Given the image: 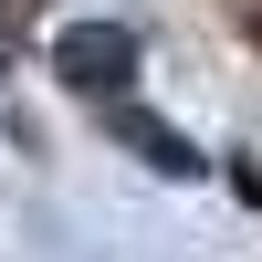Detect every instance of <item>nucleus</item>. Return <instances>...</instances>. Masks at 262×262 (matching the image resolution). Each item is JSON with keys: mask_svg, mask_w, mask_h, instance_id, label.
<instances>
[{"mask_svg": "<svg viewBox=\"0 0 262 262\" xmlns=\"http://www.w3.org/2000/svg\"><path fill=\"white\" fill-rule=\"evenodd\" d=\"M252 32H262V0H252Z\"/></svg>", "mask_w": 262, "mask_h": 262, "instance_id": "obj_3", "label": "nucleus"}, {"mask_svg": "<svg viewBox=\"0 0 262 262\" xmlns=\"http://www.w3.org/2000/svg\"><path fill=\"white\" fill-rule=\"evenodd\" d=\"M116 137L137 147V158L158 168V179H210V158H200V147H189V137H179V126H168V116H147L137 95H116Z\"/></svg>", "mask_w": 262, "mask_h": 262, "instance_id": "obj_2", "label": "nucleus"}, {"mask_svg": "<svg viewBox=\"0 0 262 262\" xmlns=\"http://www.w3.org/2000/svg\"><path fill=\"white\" fill-rule=\"evenodd\" d=\"M53 74L74 84V95H105V105H116L126 84H137V32H126V21H63V32H53Z\"/></svg>", "mask_w": 262, "mask_h": 262, "instance_id": "obj_1", "label": "nucleus"}]
</instances>
